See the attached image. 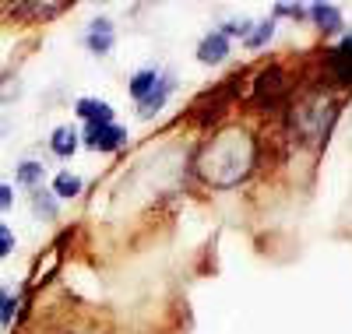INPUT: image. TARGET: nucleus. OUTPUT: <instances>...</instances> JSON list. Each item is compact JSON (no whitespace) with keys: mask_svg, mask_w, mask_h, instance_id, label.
<instances>
[{"mask_svg":"<svg viewBox=\"0 0 352 334\" xmlns=\"http://www.w3.org/2000/svg\"><path fill=\"white\" fill-rule=\"evenodd\" d=\"M254 166V141L247 131H222L201 155V172L215 187H236Z\"/></svg>","mask_w":352,"mask_h":334,"instance_id":"nucleus-1","label":"nucleus"},{"mask_svg":"<svg viewBox=\"0 0 352 334\" xmlns=\"http://www.w3.org/2000/svg\"><path fill=\"white\" fill-rule=\"evenodd\" d=\"M127 144V131L116 124H88L85 127V148L92 151H120Z\"/></svg>","mask_w":352,"mask_h":334,"instance_id":"nucleus-2","label":"nucleus"},{"mask_svg":"<svg viewBox=\"0 0 352 334\" xmlns=\"http://www.w3.org/2000/svg\"><path fill=\"white\" fill-rule=\"evenodd\" d=\"M113 43H116V28H113V21H109V18H96L92 25H88V32H85V46L92 49L96 56H106V53L113 49Z\"/></svg>","mask_w":352,"mask_h":334,"instance_id":"nucleus-3","label":"nucleus"},{"mask_svg":"<svg viewBox=\"0 0 352 334\" xmlns=\"http://www.w3.org/2000/svg\"><path fill=\"white\" fill-rule=\"evenodd\" d=\"M226 56H229V39L219 36V32H208V36L197 43V60H201V64L215 67V64H222Z\"/></svg>","mask_w":352,"mask_h":334,"instance_id":"nucleus-4","label":"nucleus"},{"mask_svg":"<svg viewBox=\"0 0 352 334\" xmlns=\"http://www.w3.org/2000/svg\"><path fill=\"white\" fill-rule=\"evenodd\" d=\"M328 67H331V74H335L342 85H352V36H349L342 46H335V49H331Z\"/></svg>","mask_w":352,"mask_h":334,"instance_id":"nucleus-5","label":"nucleus"},{"mask_svg":"<svg viewBox=\"0 0 352 334\" xmlns=\"http://www.w3.org/2000/svg\"><path fill=\"white\" fill-rule=\"evenodd\" d=\"M78 116L85 124H113V106L102 99H78Z\"/></svg>","mask_w":352,"mask_h":334,"instance_id":"nucleus-6","label":"nucleus"},{"mask_svg":"<svg viewBox=\"0 0 352 334\" xmlns=\"http://www.w3.org/2000/svg\"><path fill=\"white\" fill-rule=\"evenodd\" d=\"M159 78H162V71H155V67H141L134 78H131V96L138 99V102H144L152 92H155V85H159Z\"/></svg>","mask_w":352,"mask_h":334,"instance_id":"nucleus-7","label":"nucleus"},{"mask_svg":"<svg viewBox=\"0 0 352 334\" xmlns=\"http://www.w3.org/2000/svg\"><path fill=\"white\" fill-rule=\"evenodd\" d=\"M310 14H314L317 28H320L324 36H335V32H342V11H338L335 4H314V8H310Z\"/></svg>","mask_w":352,"mask_h":334,"instance_id":"nucleus-8","label":"nucleus"},{"mask_svg":"<svg viewBox=\"0 0 352 334\" xmlns=\"http://www.w3.org/2000/svg\"><path fill=\"white\" fill-rule=\"evenodd\" d=\"M282 92H285V78H282V71H278V67L264 71V74L257 78V99H261V102H264V99L275 102Z\"/></svg>","mask_w":352,"mask_h":334,"instance_id":"nucleus-9","label":"nucleus"},{"mask_svg":"<svg viewBox=\"0 0 352 334\" xmlns=\"http://www.w3.org/2000/svg\"><path fill=\"white\" fill-rule=\"evenodd\" d=\"M169 92H173V78H169V74H162V78H159V85H155V92H152L148 99L141 102V116H144V120H148V116H155V113L166 106Z\"/></svg>","mask_w":352,"mask_h":334,"instance_id":"nucleus-10","label":"nucleus"},{"mask_svg":"<svg viewBox=\"0 0 352 334\" xmlns=\"http://www.w3.org/2000/svg\"><path fill=\"white\" fill-rule=\"evenodd\" d=\"M78 131H71V127H56L53 131V137H50V148H53V155H60V159H71L74 151H78Z\"/></svg>","mask_w":352,"mask_h":334,"instance_id":"nucleus-11","label":"nucleus"},{"mask_svg":"<svg viewBox=\"0 0 352 334\" xmlns=\"http://www.w3.org/2000/svg\"><path fill=\"white\" fill-rule=\"evenodd\" d=\"M81 176H74V172H56V179H53V197L56 201H71V197H78L81 194Z\"/></svg>","mask_w":352,"mask_h":334,"instance_id":"nucleus-12","label":"nucleus"},{"mask_svg":"<svg viewBox=\"0 0 352 334\" xmlns=\"http://www.w3.org/2000/svg\"><path fill=\"white\" fill-rule=\"evenodd\" d=\"M14 183L18 187H28V190L43 187V162H21L18 172H14Z\"/></svg>","mask_w":352,"mask_h":334,"instance_id":"nucleus-13","label":"nucleus"},{"mask_svg":"<svg viewBox=\"0 0 352 334\" xmlns=\"http://www.w3.org/2000/svg\"><path fill=\"white\" fill-rule=\"evenodd\" d=\"M32 208H36L39 219H56V197H53V190L36 187L32 190Z\"/></svg>","mask_w":352,"mask_h":334,"instance_id":"nucleus-14","label":"nucleus"},{"mask_svg":"<svg viewBox=\"0 0 352 334\" xmlns=\"http://www.w3.org/2000/svg\"><path fill=\"white\" fill-rule=\"evenodd\" d=\"M272 36H275V18H268V21H257V28L247 36V46H250V49H261V46L268 43Z\"/></svg>","mask_w":352,"mask_h":334,"instance_id":"nucleus-15","label":"nucleus"},{"mask_svg":"<svg viewBox=\"0 0 352 334\" xmlns=\"http://www.w3.org/2000/svg\"><path fill=\"white\" fill-rule=\"evenodd\" d=\"M215 32H219V36H226V39H236V36H240V39L247 43V36L254 32V21H222V25L215 28Z\"/></svg>","mask_w":352,"mask_h":334,"instance_id":"nucleus-16","label":"nucleus"},{"mask_svg":"<svg viewBox=\"0 0 352 334\" xmlns=\"http://www.w3.org/2000/svg\"><path fill=\"white\" fill-rule=\"evenodd\" d=\"M14 310H18V299L8 296V292H0V327H8L14 320Z\"/></svg>","mask_w":352,"mask_h":334,"instance_id":"nucleus-17","label":"nucleus"},{"mask_svg":"<svg viewBox=\"0 0 352 334\" xmlns=\"http://www.w3.org/2000/svg\"><path fill=\"white\" fill-rule=\"evenodd\" d=\"M11 250H14V232H11L4 222H0V260H8Z\"/></svg>","mask_w":352,"mask_h":334,"instance_id":"nucleus-18","label":"nucleus"},{"mask_svg":"<svg viewBox=\"0 0 352 334\" xmlns=\"http://www.w3.org/2000/svg\"><path fill=\"white\" fill-rule=\"evenodd\" d=\"M14 208V187L0 183V211H11Z\"/></svg>","mask_w":352,"mask_h":334,"instance_id":"nucleus-19","label":"nucleus"}]
</instances>
